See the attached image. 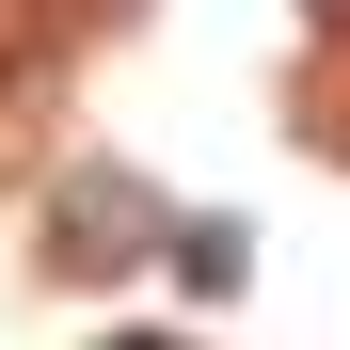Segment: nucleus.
Masks as SVG:
<instances>
[{
  "instance_id": "obj_5",
  "label": "nucleus",
  "mask_w": 350,
  "mask_h": 350,
  "mask_svg": "<svg viewBox=\"0 0 350 350\" xmlns=\"http://www.w3.org/2000/svg\"><path fill=\"white\" fill-rule=\"evenodd\" d=\"M111 350H191V334H111Z\"/></svg>"
},
{
  "instance_id": "obj_1",
  "label": "nucleus",
  "mask_w": 350,
  "mask_h": 350,
  "mask_svg": "<svg viewBox=\"0 0 350 350\" xmlns=\"http://www.w3.org/2000/svg\"><path fill=\"white\" fill-rule=\"evenodd\" d=\"M159 239H175V223H159V191H144L128 159H80L64 191H48V271H64V286H111V271H144Z\"/></svg>"
},
{
  "instance_id": "obj_3",
  "label": "nucleus",
  "mask_w": 350,
  "mask_h": 350,
  "mask_svg": "<svg viewBox=\"0 0 350 350\" xmlns=\"http://www.w3.org/2000/svg\"><path fill=\"white\" fill-rule=\"evenodd\" d=\"M175 271H191L207 303H223V286H239V223H175Z\"/></svg>"
},
{
  "instance_id": "obj_2",
  "label": "nucleus",
  "mask_w": 350,
  "mask_h": 350,
  "mask_svg": "<svg viewBox=\"0 0 350 350\" xmlns=\"http://www.w3.org/2000/svg\"><path fill=\"white\" fill-rule=\"evenodd\" d=\"M32 128H48V64H0V175L32 159Z\"/></svg>"
},
{
  "instance_id": "obj_4",
  "label": "nucleus",
  "mask_w": 350,
  "mask_h": 350,
  "mask_svg": "<svg viewBox=\"0 0 350 350\" xmlns=\"http://www.w3.org/2000/svg\"><path fill=\"white\" fill-rule=\"evenodd\" d=\"M303 16H319V32H350V0H303Z\"/></svg>"
}]
</instances>
